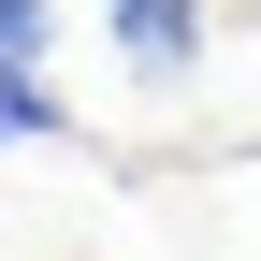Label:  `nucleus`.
Wrapping results in <instances>:
<instances>
[{
	"label": "nucleus",
	"mask_w": 261,
	"mask_h": 261,
	"mask_svg": "<svg viewBox=\"0 0 261 261\" xmlns=\"http://www.w3.org/2000/svg\"><path fill=\"white\" fill-rule=\"evenodd\" d=\"M102 44L130 87H189L203 73V0H102Z\"/></svg>",
	"instance_id": "nucleus-1"
},
{
	"label": "nucleus",
	"mask_w": 261,
	"mask_h": 261,
	"mask_svg": "<svg viewBox=\"0 0 261 261\" xmlns=\"http://www.w3.org/2000/svg\"><path fill=\"white\" fill-rule=\"evenodd\" d=\"M58 130H73V116H58L44 73H0V145H58Z\"/></svg>",
	"instance_id": "nucleus-2"
},
{
	"label": "nucleus",
	"mask_w": 261,
	"mask_h": 261,
	"mask_svg": "<svg viewBox=\"0 0 261 261\" xmlns=\"http://www.w3.org/2000/svg\"><path fill=\"white\" fill-rule=\"evenodd\" d=\"M44 44H58V0H0V73H44Z\"/></svg>",
	"instance_id": "nucleus-3"
}]
</instances>
